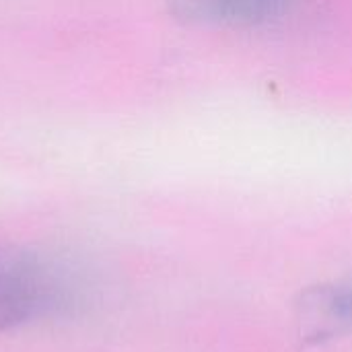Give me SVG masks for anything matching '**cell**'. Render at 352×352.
<instances>
[{"instance_id":"3957f363","label":"cell","mask_w":352,"mask_h":352,"mask_svg":"<svg viewBox=\"0 0 352 352\" xmlns=\"http://www.w3.org/2000/svg\"><path fill=\"white\" fill-rule=\"evenodd\" d=\"M291 0H169L171 14L186 25L254 27L280 16Z\"/></svg>"},{"instance_id":"7a4b0ae2","label":"cell","mask_w":352,"mask_h":352,"mask_svg":"<svg viewBox=\"0 0 352 352\" xmlns=\"http://www.w3.org/2000/svg\"><path fill=\"white\" fill-rule=\"evenodd\" d=\"M301 336L309 344L352 334V278L307 289L297 303Z\"/></svg>"},{"instance_id":"6da1fadb","label":"cell","mask_w":352,"mask_h":352,"mask_svg":"<svg viewBox=\"0 0 352 352\" xmlns=\"http://www.w3.org/2000/svg\"><path fill=\"white\" fill-rule=\"evenodd\" d=\"M80 289L66 268L43 256L0 245V330H12L39 316H70Z\"/></svg>"}]
</instances>
